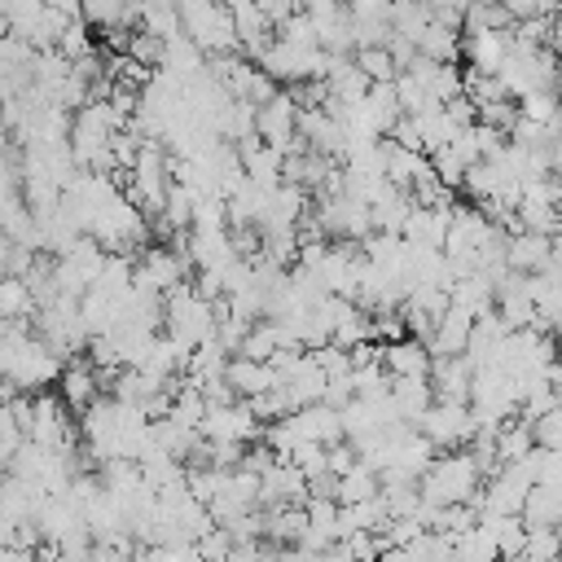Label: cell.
<instances>
[{
    "instance_id": "obj_1",
    "label": "cell",
    "mask_w": 562,
    "mask_h": 562,
    "mask_svg": "<svg viewBox=\"0 0 562 562\" xmlns=\"http://www.w3.org/2000/svg\"><path fill=\"white\" fill-rule=\"evenodd\" d=\"M417 430H422L435 448H470V439H474L470 404H457V400H430L426 413L417 417Z\"/></svg>"
},
{
    "instance_id": "obj_2",
    "label": "cell",
    "mask_w": 562,
    "mask_h": 562,
    "mask_svg": "<svg viewBox=\"0 0 562 562\" xmlns=\"http://www.w3.org/2000/svg\"><path fill=\"white\" fill-rule=\"evenodd\" d=\"M285 422H290L294 439H307V443H338V439H347L338 408H329V404H321V400H316V404H303V408H294V413H285Z\"/></svg>"
},
{
    "instance_id": "obj_3",
    "label": "cell",
    "mask_w": 562,
    "mask_h": 562,
    "mask_svg": "<svg viewBox=\"0 0 562 562\" xmlns=\"http://www.w3.org/2000/svg\"><path fill=\"white\" fill-rule=\"evenodd\" d=\"M558 263V250H553V237L544 233H514L505 237V268L509 272H540V268H553Z\"/></svg>"
},
{
    "instance_id": "obj_4",
    "label": "cell",
    "mask_w": 562,
    "mask_h": 562,
    "mask_svg": "<svg viewBox=\"0 0 562 562\" xmlns=\"http://www.w3.org/2000/svg\"><path fill=\"white\" fill-rule=\"evenodd\" d=\"M57 400L66 404V408H75V413H83L97 395H105V386H101V378H97V369L88 364V360H70L61 373H57Z\"/></svg>"
},
{
    "instance_id": "obj_5",
    "label": "cell",
    "mask_w": 562,
    "mask_h": 562,
    "mask_svg": "<svg viewBox=\"0 0 562 562\" xmlns=\"http://www.w3.org/2000/svg\"><path fill=\"white\" fill-rule=\"evenodd\" d=\"M461 57L470 61V70H483V75H496V66L505 61L509 53V31H461Z\"/></svg>"
},
{
    "instance_id": "obj_6",
    "label": "cell",
    "mask_w": 562,
    "mask_h": 562,
    "mask_svg": "<svg viewBox=\"0 0 562 562\" xmlns=\"http://www.w3.org/2000/svg\"><path fill=\"white\" fill-rule=\"evenodd\" d=\"M378 360H382L386 378H417V373L430 369L426 342H422V338H408V334L395 338V342H386V347H378Z\"/></svg>"
},
{
    "instance_id": "obj_7",
    "label": "cell",
    "mask_w": 562,
    "mask_h": 562,
    "mask_svg": "<svg viewBox=\"0 0 562 562\" xmlns=\"http://www.w3.org/2000/svg\"><path fill=\"white\" fill-rule=\"evenodd\" d=\"M224 382H228V391H233L237 400H246V395H259V391L277 386V373H272V364H268V360L228 356V360H224Z\"/></svg>"
},
{
    "instance_id": "obj_8",
    "label": "cell",
    "mask_w": 562,
    "mask_h": 562,
    "mask_svg": "<svg viewBox=\"0 0 562 562\" xmlns=\"http://www.w3.org/2000/svg\"><path fill=\"white\" fill-rule=\"evenodd\" d=\"M35 316V290L26 285V277L4 272L0 277V321H31Z\"/></svg>"
},
{
    "instance_id": "obj_9",
    "label": "cell",
    "mask_w": 562,
    "mask_h": 562,
    "mask_svg": "<svg viewBox=\"0 0 562 562\" xmlns=\"http://www.w3.org/2000/svg\"><path fill=\"white\" fill-rule=\"evenodd\" d=\"M413 44H417V53L430 57V61H457V57H461V31H448V26H439V22H426Z\"/></svg>"
},
{
    "instance_id": "obj_10",
    "label": "cell",
    "mask_w": 562,
    "mask_h": 562,
    "mask_svg": "<svg viewBox=\"0 0 562 562\" xmlns=\"http://www.w3.org/2000/svg\"><path fill=\"white\" fill-rule=\"evenodd\" d=\"M369 496H378V470H373L369 461H356L347 474H338V483H334V501H338V505L369 501Z\"/></svg>"
},
{
    "instance_id": "obj_11",
    "label": "cell",
    "mask_w": 562,
    "mask_h": 562,
    "mask_svg": "<svg viewBox=\"0 0 562 562\" xmlns=\"http://www.w3.org/2000/svg\"><path fill=\"white\" fill-rule=\"evenodd\" d=\"M351 61H356V70L369 79V83H391L400 70H395V61H391V53H386V44H364V48H351Z\"/></svg>"
},
{
    "instance_id": "obj_12",
    "label": "cell",
    "mask_w": 562,
    "mask_h": 562,
    "mask_svg": "<svg viewBox=\"0 0 562 562\" xmlns=\"http://www.w3.org/2000/svg\"><path fill=\"white\" fill-rule=\"evenodd\" d=\"M162 48H167L162 35H149V31L132 26V40H127V57H132V61H140L145 70H158V66H162Z\"/></svg>"
},
{
    "instance_id": "obj_13",
    "label": "cell",
    "mask_w": 562,
    "mask_h": 562,
    "mask_svg": "<svg viewBox=\"0 0 562 562\" xmlns=\"http://www.w3.org/2000/svg\"><path fill=\"white\" fill-rule=\"evenodd\" d=\"M527 430H531V443H536V448H558V443H562V413L549 408V413L531 417Z\"/></svg>"
},
{
    "instance_id": "obj_14",
    "label": "cell",
    "mask_w": 562,
    "mask_h": 562,
    "mask_svg": "<svg viewBox=\"0 0 562 562\" xmlns=\"http://www.w3.org/2000/svg\"><path fill=\"white\" fill-rule=\"evenodd\" d=\"M215 4H224V9H228V13H237V9H246V4H250V0H215Z\"/></svg>"
}]
</instances>
